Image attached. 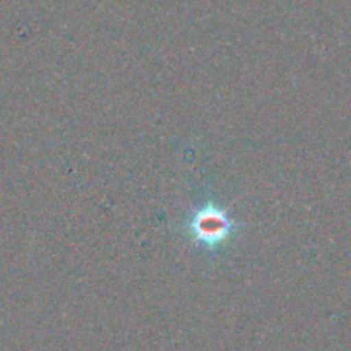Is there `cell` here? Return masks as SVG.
<instances>
[{
  "instance_id": "6da1fadb",
  "label": "cell",
  "mask_w": 351,
  "mask_h": 351,
  "mask_svg": "<svg viewBox=\"0 0 351 351\" xmlns=\"http://www.w3.org/2000/svg\"><path fill=\"white\" fill-rule=\"evenodd\" d=\"M233 230H235L233 219L226 215L225 209L211 202L199 208L189 221V232L194 242L208 249H215L226 242Z\"/></svg>"
}]
</instances>
